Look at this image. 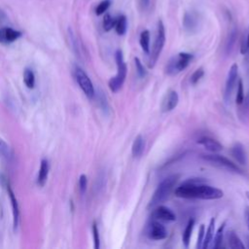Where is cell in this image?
I'll use <instances>...</instances> for the list:
<instances>
[{
    "instance_id": "obj_1",
    "label": "cell",
    "mask_w": 249,
    "mask_h": 249,
    "mask_svg": "<svg viewBox=\"0 0 249 249\" xmlns=\"http://www.w3.org/2000/svg\"><path fill=\"white\" fill-rule=\"evenodd\" d=\"M175 196L183 198L219 199L223 197L224 192L216 187L204 184L200 178H190L175 189Z\"/></svg>"
},
{
    "instance_id": "obj_2",
    "label": "cell",
    "mask_w": 249,
    "mask_h": 249,
    "mask_svg": "<svg viewBox=\"0 0 249 249\" xmlns=\"http://www.w3.org/2000/svg\"><path fill=\"white\" fill-rule=\"evenodd\" d=\"M179 177H180L179 174H172V175H169L166 178H164L158 185L157 189L155 190V192L147 205V208L152 209L155 206L160 205V203L164 202L170 196L171 192L173 191L174 186L176 185Z\"/></svg>"
},
{
    "instance_id": "obj_3",
    "label": "cell",
    "mask_w": 249,
    "mask_h": 249,
    "mask_svg": "<svg viewBox=\"0 0 249 249\" xmlns=\"http://www.w3.org/2000/svg\"><path fill=\"white\" fill-rule=\"evenodd\" d=\"M115 60H116V63H117L118 71H117V74L114 77H112L109 80V83H108V86H109L110 89L113 92H117L121 89V88L123 87L124 81H125L126 74H127V67H126V64L124 62V54H123L122 50L119 49V50L116 51Z\"/></svg>"
},
{
    "instance_id": "obj_4",
    "label": "cell",
    "mask_w": 249,
    "mask_h": 249,
    "mask_svg": "<svg viewBox=\"0 0 249 249\" xmlns=\"http://www.w3.org/2000/svg\"><path fill=\"white\" fill-rule=\"evenodd\" d=\"M193 54L190 53H179L176 56L170 58L165 66V73L169 76H173L184 70L193 59Z\"/></svg>"
},
{
    "instance_id": "obj_5",
    "label": "cell",
    "mask_w": 249,
    "mask_h": 249,
    "mask_svg": "<svg viewBox=\"0 0 249 249\" xmlns=\"http://www.w3.org/2000/svg\"><path fill=\"white\" fill-rule=\"evenodd\" d=\"M200 158L205 161L215 164L216 166H219L221 168H225L231 172L243 174V170L236 163H234L233 161H231V160H229L224 156L218 155L216 153H212V154H201Z\"/></svg>"
},
{
    "instance_id": "obj_6",
    "label": "cell",
    "mask_w": 249,
    "mask_h": 249,
    "mask_svg": "<svg viewBox=\"0 0 249 249\" xmlns=\"http://www.w3.org/2000/svg\"><path fill=\"white\" fill-rule=\"evenodd\" d=\"M165 43V29H164V25L162 23L161 20L158 21V26H157V34H156V39H155V43L153 46V50L150 55V59H149V68H153L155 66V64L157 63V60L163 49Z\"/></svg>"
},
{
    "instance_id": "obj_7",
    "label": "cell",
    "mask_w": 249,
    "mask_h": 249,
    "mask_svg": "<svg viewBox=\"0 0 249 249\" xmlns=\"http://www.w3.org/2000/svg\"><path fill=\"white\" fill-rule=\"evenodd\" d=\"M73 73H74L75 80H76L77 84L79 85V87L81 88V89L83 90V92L89 98H92L95 94V90H94L92 82L89 79V77L88 76V74L80 66H75Z\"/></svg>"
},
{
    "instance_id": "obj_8",
    "label": "cell",
    "mask_w": 249,
    "mask_h": 249,
    "mask_svg": "<svg viewBox=\"0 0 249 249\" xmlns=\"http://www.w3.org/2000/svg\"><path fill=\"white\" fill-rule=\"evenodd\" d=\"M146 235L153 240H162L167 236L165 227L158 221H150L146 227Z\"/></svg>"
},
{
    "instance_id": "obj_9",
    "label": "cell",
    "mask_w": 249,
    "mask_h": 249,
    "mask_svg": "<svg viewBox=\"0 0 249 249\" xmlns=\"http://www.w3.org/2000/svg\"><path fill=\"white\" fill-rule=\"evenodd\" d=\"M237 75H238V67H237V64L233 63L229 70L228 77L226 80L225 92H224V98H225L226 102H229L231 100L232 91H233L236 82H237Z\"/></svg>"
},
{
    "instance_id": "obj_10",
    "label": "cell",
    "mask_w": 249,
    "mask_h": 249,
    "mask_svg": "<svg viewBox=\"0 0 249 249\" xmlns=\"http://www.w3.org/2000/svg\"><path fill=\"white\" fill-rule=\"evenodd\" d=\"M151 217L154 220H160L165 222H173L176 220V215L173 213L172 210H170L168 207L163 205H157L154 208H152Z\"/></svg>"
},
{
    "instance_id": "obj_11",
    "label": "cell",
    "mask_w": 249,
    "mask_h": 249,
    "mask_svg": "<svg viewBox=\"0 0 249 249\" xmlns=\"http://www.w3.org/2000/svg\"><path fill=\"white\" fill-rule=\"evenodd\" d=\"M199 25V15L196 11L186 12L183 18V26L188 32H195Z\"/></svg>"
},
{
    "instance_id": "obj_12",
    "label": "cell",
    "mask_w": 249,
    "mask_h": 249,
    "mask_svg": "<svg viewBox=\"0 0 249 249\" xmlns=\"http://www.w3.org/2000/svg\"><path fill=\"white\" fill-rule=\"evenodd\" d=\"M179 102V96H178V93L175 91V90H169L164 98L162 99V102H161V111L162 112H170L172 111L178 104Z\"/></svg>"
},
{
    "instance_id": "obj_13",
    "label": "cell",
    "mask_w": 249,
    "mask_h": 249,
    "mask_svg": "<svg viewBox=\"0 0 249 249\" xmlns=\"http://www.w3.org/2000/svg\"><path fill=\"white\" fill-rule=\"evenodd\" d=\"M197 143L199 145L203 146L207 151H209L211 153H219L223 150V145L216 139L209 137V136L200 137L197 140Z\"/></svg>"
},
{
    "instance_id": "obj_14",
    "label": "cell",
    "mask_w": 249,
    "mask_h": 249,
    "mask_svg": "<svg viewBox=\"0 0 249 249\" xmlns=\"http://www.w3.org/2000/svg\"><path fill=\"white\" fill-rule=\"evenodd\" d=\"M21 36V32L11 27L0 28V43L10 44Z\"/></svg>"
},
{
    "instance_id": "obj_15",
    "label": "cell",
    "mask_w": 249,
    "mask_h": 249,
    "mask_svg": "<svg viewBox=\"0 0 249 249\" xmlns=\"http://www.w3.org/2000/svg\"><path fill=\"white\" fill-rule=\"evenodd\" d=\"M7 191H8V195L11 200V204H12V209H13V226H14V230L16 231L18 225V219H19V210H18V200L17 197L13 192V190L11 189V186L8 184L7 186Z\"/></svg>"
},
{
    "instance_id": "obj_16",
    "label": "cell",
    "mask_w": 249,
    "mask_h": 249,
    "mask_svg": "<svg viewBox=\"0 0 249 249\" xmlns=\"http://www.w3.org/2000/svg\"><path fill=\"white\" fill-rule=\"evenodd\" d=\"M231 156L234 158V160L241 165L247 164V156H246V152L244 150V147L241 143L237 142L235 143L231 150Z\"/></svg>"
},
{
    "instance_id": "obj_17",
    "label": "cell",
    "mask_w": 249,
    "mask_h": 249,
    "mask_svg": "<svg viewBox=\"0 0 249 249\" xmlns=\"http://www.w3.org/2000/svg\"><path fill=\"white\" fill-rule=\"evenodd\" d=\"M215 223H216L215 218H211L208 228L204 234V239L202 242L203 249H207L212 245V241H213V237H214V233H215Z\"/></svg>"
},
{
    "instance_id": "obj_18",
    "label": "cell",
    "mask_w": 249,
    "mask_h": 249,
    "mask_svg": "<svg viewBox=\"0 0 249 249\" xmlns=\"http://www.w3.org/2000/svg\"><path fill=\"white\" fill-rule=\"evenodd\" d=\"M145 149V141L141 134H138L131 146V154L134 158H140L143 155Z\"/></svg>"
},
{
    "instance_id": "obj_19",
    "label": "cell",
    "mask_w": 249,
    "mask_h": 249,
    "mask_svg": "<svg viewBox=\"0 0 249 249\" xmlns=\"http://www.w3.org/2000/svg\"><path fill=\"white\" fill-rule=\"evenodd\" d=\"M49 175V162L47 160H42L40 163V168L38 172V177H37V184L41 187H43L48 179Z\"/></svg>"
},
{
    "instance_id": "obj_20",
    "label": "cell",
    "mask_w": 249,
    "mask_h": 249,
    "mask_svg": "<svg viewBox=\"0 0 249 249\" xmlns=\"http://www.w3.org/2000/svg\"><path fill=\"white\" fill-rule=\"evenodd\" d=\"M228 244L230 248L237 249V248H244L245 245L242 243L241 239L237 236V234L233 231H229L227 233Z\"/></svg>"
},
{
    "instance_id": "obj_21",
    "label": "cell",
    "mask_w": 249,
    "mask_h": 249,
    "mask_svg": "<svg viewBox=\"0 0 249 249\" xmlns=\"http://www.w3.org/2000/svg\"><path fill=\"white\" fill-rule=\"evenodd\" d=\"M225 228H226V222H224L219 229L217 230L215 236L213 237V241H212V247L215 249H219L222 247L223 245V240H224V231H225Z\"/></svg>"
},
{
    "instance_id": "obj_22",
    "label": "cell",
    "mask_w": 249,
    "mask_h": 249,
    "mask_svg": "<svg viewBox=\"0 0 249 249\" xmlns=\"http://www.w3.org/2000/svg\"><path fill=\"white\" fill-rule=\"evenodd\" d=\"M194 227H195V220L194 219H191L189 220L186 228H185V231L183 232V235H182V241H183V245L188 248L189 247V244H190V240H191V236H192V232H193V230H194Z\"/></svg>"
},
{
    "instance_id": "obj_23",
    "label": "cell",
    "mask_w": 249,
    "mask_h": 249,
    "mask_svg": "<svg viewBox=\"0 0 249 249\" xmlns=\"http://www.w3.org/2000/svg\"><path fill=\"white\" fill-rule=\"evenodd\" d=\"M115 29L117 34L119 35H124L126 32L127 29V20L125 16L121 15L116 18V24H115Z\"/></svg>"
},
{
    "instance_id": "obj_24",
    "label": "cell",
    "mask_w": 249,
    "mask_h": 249,
    "mask_svg": "<svg viewBox=\"0 0 249 249\" xmlns=\"http://www.w3.org/2000/svg\"><path fill=\"white\" fill-rule=\"evenodd\" d=\"M140 46L143 50V52L147 54L150 53V32L149 30H143L140 34L139 38Z\"/></svg>"
},
{
    "instance_id": "obj_25",
    "label": "cell",
    "mask_w": 249,
    "mask_h": 249,
    "mask_svg": "<svg viewBox=\"0 0 249 249\" xmlns=\"http://www.w3.org/2000/svg\"><path fill=\"white\" fill-rule=\"evenodd\" d=\"M23 82L25 84V86L28 88V89H33L34 86H35V75H34V72L29 69V68H26L23 72Z\"/></svg>"
},
{
    "instance_id": "obj_26",
    "label": "cell",
    "mask_w": 249,
    "mask_h": 249,
    "mask_svg": "<svg viewBox=\"0 0 249 249\" xmlns=\"http://www.w3.org/2000/svg\"><path fill=\"white\" fill-rule=\"evenodd\" d=\"M116 18L111 17V15L106 14L103 18V28L105 31H110L113 27H115Z\"/></svg>"
},
{
    "instance_id": "obj_27",
    "label": "cell",
    "mask_w": 249,
    "mask_h": 249,
    "mask_svg": "<svg viewBox=\"0 0 249 249\" xmlns=\"http://www.w3.org/2000/svg\"><path fill=\"white\" fill-rule=\"evenodd\" d=\"M244 99V89H243V83L242 80L239 79L237 81V89H236V96H235V102L237 105H241Z\"/></svg>"
},
{
    "instance_id": "obj_28",
    "label": "cell",
    "mask_w": 249,
    "mask_h": 249,
    "mask_svg": "<svg viewBox=\"0 0 249 249\" xmlns=\"http://www.w3.org/2000/svg\"><path fill=\"white\" fill-rule=\"evenodd\" d=\"M134 64H135V68H136V73L138 75L139 78H145L147 75V70L144 67V65L142 64L141 60L138 57H134Z\"/></svg>"
},
{
    "instance_id": "obj_29",
    "label": "cell",
    "mask_w": 249,
    "mask_h": 249,
    "mask_svg": "<svg viewBox=\"0 0 249 249\" xmlns=\"http://www.w3.org/2000/svg\"><path fill=\"white\" fill-rule=\"evenodd\" d=\"M110 4H111V0H103V1H101L97 5V7L95 8V14L97 16H100V15L104 14L108 10V8L110 7Z\"/></svg>"
},
{
    "instance_id": "obj_30",
    "label": "cell",
    "mask_w": 249,
    "mask_h": 249,
    "mask_svg": "<svg viewBox=\"0 0 249 249\" xmlns=\"http://www.w3.org/2000/svg\"><path fill=\"white\" fill-rule=\"evenodd\" d=\"M236 35H237V32H236V29L233 28L230 35H229V38H228V41H227V45H226V49H227V52H231V50L232 49L234 43H235V40H236Z\"/></svg>"
},
{
    "instance_id": "obj_31",
    "label": "cell",
    "mask_w": 249,
    "mask_h": 249,
    "mask_svg": "<svg viewBox=\"0 0 249 249\" xmlns=\"http://www.w3.org/2000/svg\"><path fill=\"white\" fill-rule=\"evenodd\" d=\"M0 156L8 159L10 157V147L4 139L0 137Z\"/></svg>"
},
{
    "instance_id": "obj_32",
    "label": "cell",
    "mask_w": 249,
    "mask_h": 249,
    "mask_svg": "<svg viewBox=\"0 0 249 249\" xmlns=\"http://www.w3.org/2000/svg\"><path fill=\"white\" fill-rule=\"evenodd\" d=\"M204 75V70H203V68H201V67H199V68H197L193 74H192V76H191V83L193 84V85H196L201 78H202V76Z\"/></svg>"
},
{
    "instance_id": "obj_33",
    "label": "cell",
    "mask_w": 249,
    "mask_h": 249,
    "mask_svg": "<svg viewBox=\"0 0 249 249\" xmlns=\"http://www.w3.org/2000/svg\"><path fill=\"white\" fill-rule=\"evenodd\" d=\"M92 236H93V242H94V248L98 249L100 246V239H99V233L97 225L95 222L92 223Z\"/></svg>"
},
{
    "instance_id": "obj_34",
    "label": "cell",
    "mask_w": 249,
    "mask_h": 249,
    "mask_svg": "<svg viewBox=\"0 0 249 249\" xmlns=\"http://www.w3.org/2000/svg\"><path fill=\"white\" fill-rule=\"evenodd\" d=\"M204 234H205V226L203 224L200 225L199 230H198V235H197V241H196V248L200 249L202 248V242L204 239Z\"/></svg>"
},
{
    "instance_id": "obj_35",
    "label": "cell",
    "mask_w": 249,
    "mask_h": 249,
    "mask_svg": "<svg viewBox=\"0 0 249 249\" xmlns=\"http://www.w3.org/2000/svg\"><path fill=\"white\" fill-rule=\"evenodd\" d=\"M87 186H88V178L85 174H82L79 178V188L82 194H84L87 190Z\"/></svg>"
},
{
    "instance_id": "obj_36",
    "label": "cell",
    "mask_w": 249,
    "mask_h": 249,
    "mask_svg": "<svg viewBox=\"0 0 249 249\" xmlns=\"http://www.w3.org/2000/svg\"><path fill=\"white\" fill-rule=\"evenodd\" d=\"M139 3H140V6L142 7V9L146 10L150 5V0H139Z\"/></svg>"
},
{
    "instance_id": "obj_37",
    "label": "cell",
    "mask_w": 249,
    "mask_h": 249,
    "mask_svg": "<svg viewBox=\"0 0 249 249\" xmlns=\"http://www.w3.org/2000/svg\"><path fill=\"white\" fill-rule=\"evenodd\" d=\"M242 104H244V109H248L249 108V91L247 92L246 96L244 97Z\"/></svg>"
},
{
    "instance_id": "obj_38",
    "label": "cell",
    "mask_w": 249,
    "mask_h": 249,
    "mask_svg": "<svg viewBox=\"0 0 249 249\" xmlns=\"http://www.w3.org/2000/svg\"><path fill=\"white\" fill-rule=\"evenodd\" d=\"M244 216H245V220H246V223H247V226H248V229H249V207L245 208Z\"/></svg>"
},
{
    "instance_id": "obj_39",
    "label": "cell",
    "mask_w": 249,
    "mask_h": 249,
    "mask_svg": "<svg viewBox=\"0 0 249 249\" xmlns=\"http://www.w3.org/2000/svg\"><path fill=\"white\" fill-rule=\"evenodd\" d=\"M4 18H6V15H5V13L3 11L0 10V21H2Z\"/></svg>"
},
{
    "instance_id": "obj_40",
    "label": "cell",
    "mask_w": 249,
    "mask_h": 249,
    "mask_svg": "<svg viewBox=\"0 0 249 249\" xmlns=\"http://www.w3.org/2000/svg\"><path fill=\"white\" fill-rule=\"evenodd\" d=\"M246 44H247V52H249V34H248V37L246 40Z\"/></svg>"
},
{
    "instance_id": "obj_41",
    "label": "cell",
    "mask_w": 249,
    "mask_h": 249,
    "mask_svg": "<svg viewBox=\"0 0 249 249\" xmlns=\"http://www.w3.org/2000/svg\"><path fill=\"white\" fill-rule=\"evenodd\" d=\"M245 194H246V196H247V198H248V200H249V191H247Z\"/></svg>"
}]
</instances>
